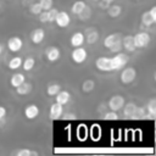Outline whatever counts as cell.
<instances>
[{"label":"cell","mask_w":156,"mask_h":156,"mask_svg":"<svg viewBox=\"0 0 156 156\" xmlns=\"http://www.w3.org/2000/svg\"><path fill=\"white\" fill-rule=\"evenodd\" d=\"M46 12H48V21L49 22H54L55 21V17H56V15H57V10L56 9H54V7H51V9H49V10H46Z\"/></svg>","instance_id":"cell-33"},{"label":"cell","mask_w":156,"mask_h":156,"mask_svg":"<svg viewBox=\"0 0 156 156\" xmlns=\"http://www.w3.org/2000/svg\"><path fill=\"white\" fill-rule=\"evenodd\" d=\"M122 48L126 49L128 52H133L136 48L134 45V39H133V35L128 34L126 37H122Z\"/></svg>","instance_id":"cell-16"},{"label":"cell","mask_w":156,"mask_h":156,"mask_svg":"<svg viewBox=\"0 0 156 156\" xmlns=\"http://www.w3.org/2000/svg\"><path fill=\"white\" fill-rule=\"evenodd\" d=\"M6 113H7L6 108H5L4 106H1V105H0V119H4V118H5V116H6Z\"/></svg>","instance_id":"cell-37"},{"label":"cell","mask_w":156,"mask_h":156,"mask_svg":"<svg viewBox=\"0 0 156 156\" xmlns=\"http://www.w3.org/2000/svg\"><path fill=\"white\" fill-rule=\"evenodd\" d=\"M38 16H39V21H40L41 23L49 22V21H48V12H46V10H43Z\"/></svg>","instance_id":"cell-35"},{"label":"cell","mask_w":156,"mask_h":156,"mask_svg":"<svg viewBox=\"0 0 156 156\" xmlns=\"http://www.w3.org/2000/svg\"><path fill=\"white\" fill-rule=\"evenodd\" d=\"M85 41V37H84V33L83 32H76L72 34L71 39H69V43L73 48H77V46H82Z\"/></svg>","instance_id":"cell-15"},{"label":"cell","mask_w":156,"mask_h":156,"mask_svg":"<svg viewBox=\"0 0 156 156\" xmlns=\"http://www.w3.org/2000/svg\"><path fill=\"white\" fill-rule=\"evenodd\" d=\"M146 111H147V117L150 119H154V117L156 116V99H150L145 106Z\"/></svg>","instance_id":"cell-19"},{"label":"cell","mask_w":156,"mask_h":156,"mask_svg":"<svg viewBox=\"0 0 156 156\" xmlns=\"http://www.w3.org/2000/svg\"><path fill=\"white\" fill-rule=\"evenodd\" d=\"M95 1H99V0H95Z\"/></svg>","instance_id":"cell-42"},{"label":"cell","mask_w":156,"mask_h":156,"mask_svg":"<svg viewBox=\"0 0 156 156\" xmlns=\"http://www.w3.org/2000/svg\"><path fill=\"white\" fill-rule=\"evenodd\" d=\"M1 52H2V45L0 44V54H1Z\"/></svg>","instance_id":"cell-41"},{"label":"cell","mask_w":156,"mask_h":156,"mask_svg":"<svg viewBox=\"0 0 156 156\" xmlns=\"http://www.w3.org/2000/svg\"><path fill=\"white\" fill-rule=\"evenodd\" d=\"M29 11H30L33 15H39V13L43 11V9H41V6L39 5V2H34V4L30 5Z\"/></svg>","instance_id":"cell-32"},{"label":"cell","mask_w":156,"mask_h":156,"mask_svg":"<svg viewBox=\"0 0 156 156\" xmlns=\"http://www.w3.org/2000/svg\"><path fill=\"white\" fill-rule=\"evenodd\" d=\"M26 80V77L23 73H15L11 76L10 78V84L13 87V88H17L20 84H22L23 82Z\"/></svg>","instance_id":"cell-22"},{"label":"cell","mask_w":156,"mask_h":156,"mask_svg":"<svg viewBox=\"0 0 156 156\" xmlns=\"http://www.w3.org/2000/svg\"><path fill=\"white\" fill-rule=\"evenodd\" d=\"M108 5H110V4L106 2L105 0H99V6H100V7H102V9H107Z\"/></svg>","instance_id":"cell-38"},{"label":"cell","mask_w":156,"mask_h":156,"mask_svg":"<svg viewBox=\"0 0 156 156\" xmlns=\"http://www.w3.org/2000/svg\"><path fill=\"white\" fill-rule=\"evenodd\" d=\"M35 66V60H34V57H32V56H29V57H27L24 61H22V67H23V69L24 71H30L33 67Z\"/></svg>","instance_id":"cell-26"},{"label":"cell","mask_w":156,"mask_h":156,"mask_svg":"<svg viewBox=\"0 0 156 156\" xmlns=\"http://www.w3.org/2000/svg\"><path fill=\"white\" fill-rule=\"evenodd\" d=\"M85 6H87V4H85L83 0H77V1L72 5V7H71V12H72L73 15H79V13L82 12V10H83Z\"/></svg>","instance_id":"cell-24"},{"label":"cell","mask_w":156,"mask_h":156,"mask_svg":"<svg viewBox=\"0 0 156 156\" xmlns=\"http://www.w3.org/2000/svg\"><path fill=\"white\" fill-rule=\"evenodd\" d=\"M45 57L50 62H55L61 57V51L57 46H48L45 49Z\"/></svg>","instance_id":"cell-9"},{"label":"cell","mask_w":156,"mask_h":156,"mask_svg":"<svg viewBox=\"0 0 156 156\" xmlns=\"http://www.w3.org/2000/svg\"><path fill=\"white\" fill-rule=\"evenodd\" d=\"M94 88H95V82L93 79H87L82 84V90L84 93H90L94 90Z\"/></svg>","instance_id":"cell-27"},{"label":"cell","mask_w":156,"mask_h":156,"mask_svg":"<svg viewBox=\"0 0 156 156\" xmlns=\"http://www.w3.org/2000/svg\"><path fill=\"white\" fill-rule=\"evenodd\" d=\"M119 78H121V82L123 84H130L136 78V71H135V68L134 67H127V68L123 67Z\"/></svg>","instance_id":"cell-5"},{"label":"cell","mask_w":156,"mask_h":156,"mask_svg":"<svg viewBox=\"0 0 156 156\" xmlns=\"http://www.w3.org/2000/svg\"><path fill=\"white\" fill-rule=\"evenodd\" d=\"M87 57H88V51L84 48H82V46H77L76 49H73V51L71 54L72 61L74 63H78V65L83 63L87 60Z\"/></svg>","instance_id":"cell-4"},{"label":"cell","mask_w":156,"mask_h":156,"mask_svg":"<svg viewBox=\"0 0 156 156\" xmlns=\"http://www.w3.org/2000/svg\"><path fill=\"white\" fill-rule=\"evenodd\" d=\"M39 107L35 104H29L24 107V116L27 119H34L39 115Z\"/></svg>","instance_id":"cell-13"},{"label":"cell","mask_w":156,"mask_h":156,"mask_svg":"<svg viewBox=\"0 0 156 156\" xmlns=\"http://www.w3.org/2000/svg\"><path fill=\"white\" fill-rule=\"evenodd\" d=\"M106 10H107L108 16L112 17V18L118 17V16L121 15V12H122V7H121L119 5H111V6L108 5V7H107Z\"/></svg>","instance_id":"cell-23"},{"label":"cell","mask_w":156,"mask_h":156,"mask_svg":"<svg viewBox=\"0 0 156 156\" xmlns=\"http://www.w3.org/2000/svg\"><path fill=\"white\" fill-rule=\"evenodd\" d=\"M22 61H23V60H22V57H20V56L12 57V58L10 60V62H9V68L12 69V71L20 68V67L22 66Z\"/></svg>","instance_id":"cell-25"},{"label":"cell","mask_w":156,"mask_h":156,"mask_svg":"<svg viewBox=\"0 0 156 156\" xmlns=\"http://www.w3.org/2000/svg\"><path fill=\"white\" fill-rule=\"evenodd\" d=\"M129 61V57L127 54L124 52H116V55L113 57H111V63H112V69L113 71H119L122 69L123 67H126V65L128 63Z\"/></svg>","instance_id":"cell-1"},{"label":"cell","mask_w":156,"mask_h":156,"mask_svg":"<svg viewBox=\"0 0 156 156\" xmlns=\"http://www.w3.org/2000/svg\"><path fill=\"white\" fill-rule=\"evenodd\" d=\"M55 96H56L55 98L56 99V102H58L61 105H66L69 101V99H71V94L67 90H60Z\"/></svg>","instance_id":"cell-18"},{"label":"cell","mask_w":156,"mask_h":156,"mask_svg":"<svg viewBox=\"0 0 156 156\" xmlns=\"http://www.w3.org/2000/svg\"><path fill=\"white\" fill-rule=\"evenodd\" d=\"M32 88H33V85L30 84V83H28V82H23L22 84H20L17 88H16V93L18 94V95H27V94H29L30 91H32Z\"/></svg>","instance_id":"cell-21"},{"label":"cell","mask_w":156,"mask_h":156,"mask_svg":"<svg viewBox=\"0 0 156 156\" xmlns=\"http://www.w3.org/2000/svg\"><path fill=\"white\" fill-rule=\"evenodd\" d=\"M13 155H17V156H38V152L29 150V149H21L18 151L13 152Z\"/></svg>","instance_id":"cell-29"},{"label":"cell","mask_w":156,"mask_h":156,"mask_svg":"<svg viewBox=\"0 0 156 156\" xmlns=\"http://www.w3.org/2000/svg\"><path fill=\"white\" fill-rule=\"evenodd\" d=\"M49 115H50V118L51 119H58V118H61L62 115H63V105H61V104H58V102L55 101L50 106Z\"/></svg>","instance_id":"cell-11"},{"label":"cell","mask_w":156,"mask_h":156,"mask_svg":"<svg viewBox=\"0 0 156 156\" xmlns=\"http://www.w3.org/2000/svg\"><path fill=\"white\" fill-rule=\"evenodd\" d=\"M133 39H134L135 48H139V49L147 46L149 43H150V40H151L150 34L146 33V32H139V33H136L135 35H133Z\"/></svg>","instance_id":"cell-2"},{"label":"cell","mask_w":156,"mask_h":156,"mask_svg":"<svg viewBox=\"0 0 156 156\" xmlns=\"http://www.w3.org/2000/svg\"><path fill=\"white\" fill-rule=\"evenodd\" d=\"M121 40H122V34L121 33H112V34L107 35L104 39V46L107 48V49H110L111 46H113L115 44H117Z\"/></svg>","instance_id":"cell-12"},{"label":"cell","mask_w":156,"mask_h":156,"mask_svg":"<svg viewBox=\"0 0 156 156\" xmlns=\"http://www.w3.org/2000/svg\"><path fill=\"white\" fill-rule=\"evenodd\" d=\"M84 37H85V41L88 44H94L99 39V32L96 29H94V28H89Z\"/></svg>","instance_id":"cell-20"},{"label":"cell","mask_w":156,"mask_h":156,"mask_svg":"<svg viewBox=\"0 0 156 156\" xmlns=\"http://www.w3.org/2000/svg\"><path fill=\"white\" fill-rule=\"evenodd\" d=\"M45 38V30L43 28H35L30 33V40L33 44H40Z\"/></svg>","instance_id":"cell-14"},{"label":"cell","mask_w":156,"mask_h":156,"mask_svg":"<svg viewBox=\"0 0 156 156\" xmlns=\"http://www.w3.org/2000/svg\"><path fill=\"white\" fill-rule=\"evenodd\" d=\"M122 108H123V115H124L126 117L134 118V115H135V112H136L138 106H136L134 102H128V104L124 102V105H123Z\"/></svg>","instance_id":"cell-17"},{"label":"cell","mask_w":156,"mask_h":156,"mask_svg":"<svg viewBox=\"0 0 156 156\" xmlns=\"http://www.w3.org/2000/svg\"><path fill=\"white\" fill-rule=\"evenodd\" d=\"M82 21H85V20H88L90 16H91V10H90V7L89 6H85L83 10H82V12L79 13V15H77Z\"/></svg>","instance_id":"cell-30"},{"label":"cell","mask_w":156,"mask_h":156,"mask_svg":"<svg viewBox=\"0 0 156 156\" xmlns=\"http://www.w3.org/2000/svg\"><path fill=\"white\" fill-rule=\"evenodd\" d=\"M124 102H126V100L122 95H113L108 100V107L112 111H119V110H122Z\"/></svg>","instance_id":"cell-7"},{"label":"cell","mask_w":156,"mask_h":156,"mask_svg":"<svg viewBox=\"0 0 156 156\" xmlns=\"http://www.w3.org/2000/svg\"><path fill=\"white\" fill-rule=\"evenodd\" d=\"M54 1L52 0H39V5L41 6L43 10H49L52 7Z\"/></svg>","instance_id":"cell-34"},{"label":"cell","mask_w":156,"mask_h":156,"mask_svg":"<svg viewBox=\"0 0 156 156\" xmlns=\"http://www.w3.org/2000/svg\"><path fill=\"white\" fill-rule=\"evenodd\" d=\"M54 22H55L60 28H66V27L69 24V22H71V17H69V15H68L66 11H60V12H57V15H56Z\"/></svg>","instance_id":"cell-8"},{"label":"cell","mask_w":156,"mask_h":156,"mask_svg":"<svg viewBox=\"0 0 156 156\" xmlns=\"http://www.w3.org/2000/svg\"><path fill=\"white\" fill-rule=\"evenodd\" d=\"M110 50H111L112 52H118V51H121V50H122V40L118 41L117 44H115L113 46H111Z\"/></svg>","instance_id":"cell-36"},{"label":"cell","mask_w":156,"mask_h":156,"mask_svg":"<svg viewBox=\"0 0 156 156\" xmlns=\"http://www.w3.org/2000/svg\"><path fill=\"white\" fill-rule=\"evenodd\" d=\"M104 118L107 119V121H117L118 119V115H117V111H108L104 115Z\"/></svg>","instance_id":"cell-31"},{"label":"cell","mask_w":156,"mask_h":156,"mask_svg":"<svg viewBox=\"0 0 156 156\" xmlns=\"http://www.w3.org/2000/svg\"><path fill=\"white\" fill-rule=\"evenodd\" d=\"M23 46V40L20 37H11L7 40V48L11 52H18Z\"/></svg>","instance_id":"cell-10"},{"label":"cell","mask_w":156,"mask_h":156,"mask_svg":"<svg viewBox=\"0 0 156 156\" xmlns=\"http://www.w3.org/2000/svg\"><path fill=\"white\" fill-rule=\"evenodd\" d=\"M95 67L101 71V72H112V63H111V57L107 56H100L95 61Z\"/></svg>","instance_id":"cell-3"},{"label":"cell","mask_w":156,"mask_h":156,"mask_svg":"<svg viewBox=\"0 0 156 156\" xmlns=\"http://www.w3.org/2000/svg\"><path fill=\"white\" fill-rule=\"evenodd\" d=\"M155 22H156V6H152L149 11L141 15V23L146 27H150Z\"/></svg>","instance_id":"cell-6"},{"label":"cell","mask_w":156,"mask_h":156,"mask_svg":"<svg viewBox=\"0 0 156 156\" xmlns=\"http://www.w3.org/2000/svg\"><path fill=\"white\" fill-rule=\"evenodd\" d=\"M105 1H106V2H108V4H111V2H113L115 0H105Z\"/></svg>","instance_id":"cell-40"},{"label":"cell","mask_w":156,"mask_h":156,"mask_svg":"<svg viewBox=\"0 0 156 156\" xmlns=\"http://www.w3.org/2000/svg\"><path fill=\"white\" fill-rule=\"evenodd\" d=\"M60 90H61V85L54 83V84L48 85V88H46V94H48L49 96H55Z\"/></svg>","instance_id":"cell-28"},{"label":"cell","mask_w":156,"mask_h":156,"mask_svg":"<svg viewBox=\"0 0 156 156\" xmlns=\"http://www.w3.org/2000/svg\"><path fill=\"white\" fill-rule=\"evenodd\" d=\"M65 118H69V119H74V118H76V116H74V115H72V113H67V115L65 116Z\"/></svg>","instance_id":"cell-39"}]
</instances>
